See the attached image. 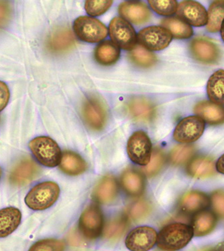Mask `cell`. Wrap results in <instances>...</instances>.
I'll return each mask as SVG.
<instances>
[{
    "label": "cell",
    "mask_w": 224,
    "mask_h": 251,
    "mask_svg": "<svg viewBox=\"0 0 224 251\" xmlns=\"http://www.w3.org/2000/svg\"><path fill=\"white\" fill-rule=\"evenodd\" d=\"M194 236L192 227L183 223H172L163 227L157 236V245L164 251L181 250Z\"/></svg>",
    "instance_id": "cell-1"
},
{
    "label": "cell",
    "mask_w": 224,
    "mask_h": 251,
    "mask_svg": "<svg viewBox=\"0 0 224 251\" xmlns=\"http://www.w3.org/2000/svg\"><path fill=\"white\" fill-rule=\"evenodd\" d=\"M60 188L56 183L44 182L33 187L25 198V203L33 210L50 208L57 201Z\"/></svg>",
    "instance_id": "cell-2"
},
{
    "label": "cell",
    "mask_w": 224,
    "mask_h": 251,
    "mask_svg": "<svg viewBox=\"0 0 224 251\" xmlns=\"http://www.w3.org/2000/svg\"><path fill=\"white\" fill-rule=\"evenodd\" d=\"M29 148L35 158L43 166L54 168L60 164L61 150L56 142L51 137H36L29 143Z\"/></svg>",
    "instance_id": "cell-3"
},
{
    "label": "cell",
    "mask_w": 224,
    "mask_h": 251,
    "mask_svg": "<svg viewBox=\"0 0 224 251\" xmlns=\"http://www.w3.org/2000/svg\"><path fill=\"white\" fill-rule=\"evenodd\" d=\"M73 30L82 41L98 43L107 37L108 30L100 20L91 16H80L75 20Z\"/></svg>",
    "instance_id": "cell-4"
},
{
    "label": "cell",
    "mask_w": 224,
    "mask_h": 251,
    "mask_svg": "<svg viewBox=\"0 0 224 251\" xmlns=\"http://www.w3.org/2000/svg\"><path fill=\"white\" fill-rule=\"evenodd\" d=\"M82 115L86 126L93 131H102L107 124V108L104 101L96 96L86 99L82 105Z\"/></svg>",
    "instance_id": "cell-5"
},
{
    "label": "cell",
    "mask_w": 224,
    "mask_h": 251,
    "mask_svg": "<svg viewBox=\"0 0 224 251\" xmlns=\"http://www.w3.org/2000/svg\"><path fill=\"white\" fill-rule=\"evenodd\" d=\"M109 34L113 43L126 50H132L137 42V32L130 23L121 17L112 19L109 25Z\"/></svg>",
    "instance_id": "cell-6"
},
{
    "label": "cell",
    "mask_w": 224,
    "mask_h": 251,
    "mask_svg": "<svg viewBox=\"0 0 224 251\" xmlns=\"http://www.w3.org/2000/svg\"><path fill=\"white\" fill-rule=\"evenodd\" d=\"M104 215L100 207L91 204L84 210L79 221V229L88 240H95L104 230Z\"/></svg>",
    "instance_id": "cell-7"
},
{
    "label": "cell",
    "mask_w": 224,
    "mask_h": 251,
    "mask_svg": "<svg viewBox=\"0 0 224 251\" xmlns=\"http://www.w3.org/2000/svg\"><path fill=\"white\" fill-rule=\"evenodd\" d=\"M127 153L132 162L140 166H146L150 162L152 153V143L144 131H136L130 137Z\"/></svg>",
    "instance_id": "cell-8"
},
{
    "label": "cell",
    "mask_w": 224,
    "mask_h": 251,
    "mask_svg": "<svg viewBox=\"0 0 224 251\" xmlns=\"http://www.w3.org/2000/svg\"><path fill=\"white\" fill-rule=\"evenodd\" d=\"M172 39L169 31L162 26L145 27L140 31L137 40L140 45L151 51L162 50L166 49Z\"/></svg>",
    "instance_id": "cell-9"
},
{
    "label": "cell",
    "mask_w": 224,
    "mask_h": 251,
    "mask_svg": "<svg viewBox=\"0 0 224 251\" xmlns=\"http://www.w3.org/2000/svg\"><path fill=\"white\" fill-rule=\"evenodd\" d=\"M205 123L201 117L194 115L183 119L176 126L174 140L181 144H191L198 140L204 132Z\"/></svg>",
    "instance_id": "cell-10"
},
{
    "label": "cell",
    "mask_w": 224,
    "mask_h": 251,
    "mask_svg": "<svg viewBox=\"0 0 224 251\" xmlns=\"http://www.w3.org/2000/svg\"><path fill=\"white\" fill-rule=\"evenodd\" d=\"M193 57L205 65H214L221 58L219 47L212 40L203 36H197L190 44Z\"/></svg>",
    "instance_id": "cell-11"
},
{
    "label": "cell",
    "mask_w": 224,
    "mask_h": 251,
    "mask_svg": "<svg viewBox=\"0 0 224 251\" xmlns=\"http://www.w3.org/2000/svg\"><path fill=\"white\" fill-rule=\"evenodd\" d=\"M40 173V168L29 157H23L18 161L11 170L9 179L16 186H24L30 184Z\"/></svg>",
    "instance_id": "cell-12"
},
{
    "label": "cell",
    "mask_w": 224,
    "mask_h": 251,
    "mask_svg": "<svg viewBox=\"0 0 224 251\" xmlns=\"http://www.w3.org/2000/svg\"><path fill=\"white\" fill-rule=\"evenodd\" d=\"M157 232L149 226H139L132 230L126 237V246L131 251H148L157 241Z\"/></svg>",
    "instance_id": "cell-13"
},
{
    "label": "cell",
    "mask_w": 224,
    "mask_h": 251,
    "mask_svg": "<svg viewBox=\"0 0 224 251\" xmlns=\"http://www.w3.org/2000/svg\"><path fill=\"white\" fill-rule=\"evenodd\" d=\"M177 14L178 18L193 26L201 27L207 25V10L197 1H181L178 5Z\"/></svg>",
    "instance_id": "cell-14"
},
{
    "label": "cell",
    "mask_w": 224,
    "mask_h": 251,
    "mask_svg": "<svg viewBox=\"0 0 224 251\" xmlns=\"http://www.w3.org/2000/svg\"><path fill=\"white\" fill-rule=\"evenodd\" d=\"M75 40L72 31L67 27H58L47 38V48L53 54H62L75 47Z\"/></svg>",
    "instance_id": "cell-15"
},
{
    "label": "cell",
    "mask_w": 224,
    "mask_h": 251,
    "mask_svg": "<svg viewBox=\"0 0 224 251\" xmlns=\"http://www.w3.org/2000/svg\"><path fill=\"white\" fill-rule=\"evenodd\" d=\"M118 11L122 18L137 25L148 23L151 18L149 8L140 1H124L119 6Z\"/></svg>",
    "instance_id": "cell-16"
},
{
    "label": "cell",
    "mask_w": 224,
    "mask_h": 251,
    "mask_svg": "<svg viewBox=\"0 0 224 251\" xmlns=\"http://www.w3.org/2000/svg\"><path fill=\"white\" fill-rule=\"evenodd\" d=\"M128 114L137 122L148 123L155 117L156 107L150 100L144 97H134L128 102Z\"/></svg>",
    "instance_id": "cell-17"
},
{
    "label": "cell",
    "mask_w": 224,
    "mask_h": 251,
    "mask_svg": "<svg viewBox=\"0 0 224 251\" xmlns=\"http://www.w3.org/2000/svg\"><path fill=\"white\" fill-rule=\"evenodd\" d=\"M118 194V184L116 179L112 176L108 175L97 183L93 192L95 201L101 204H107L114 201Z\"/></svg>",
    "instance_id": "cell-18"
},
{
    "label": "cell",
    "mask_w": 224,
    "mask_h": 251,
    "mask_svg": "<svg viewBox=\"0 0 224 251\" xmlns=\"http://www.w3.org/2000/svg\"><path fill=\"white\" fill-rule=\"evenodd\" d=\"M197 116L210 125H219L224 123V108L211 101L198 102L194 107Z\"/></svg>",
    "instance_id": "cell-19"
},
{
    "label": "cell",
    "mask_w": 224,
    "mask_h": 251,
    "mask_svg": "<svg viewBox=\"0 0 224 251\" xmlns=\"http://www.w3.org/2000/svg\"><path fill=\"white\" fill-rule=\"evenodd\" d=\"M121 184L124 191L131 197H139L145 188L144 177L140 172L132 168H128L123 172Z\"/></svg>",
    "instance_id": "cell-20"
},
{
    "label": "cell",
    "mask_w": 224,
    "mask_h": 251,
    "mask_svg": "<svg viewBox=\"0 0 224 251\" xmlns=\"http://www.w3.org/2000/svg\"><path fill=\"white\" fill-rule=\"evenodd\" d=\"M22 220L21 212L14 207L0 210V238L6 237L15 231Z\"/></svg>",
    "instance_id": "cell-21"
},
{
    "label": "cell",
    "mask_w": 224,
    "mask_h": 251,
    "mask_svg": "<svg viewBox=\"0 0 224 251\" xmlns=\"http://www.w3.org/2000/svg\"><path fill=\"white\" fill-rule=\"evenodd\" d=\"M59 168L63 173L75 176L84 173L87 169V164L78 153L65 151L62 154Z\"/></svg>",
    "instance_id": "cell-22"
},
{
    "label": "cell",
    "mask_w": 224,
    "mask_h": 251,
    "mask_svg": "<svg viewBox=\"0 0 224 251\" xmlns=\"http://www.w3.org/2000/svg\"><path fill=\"white\" fill-rule=\"evenodd\" d=\"M209 199L206 194L199 191H190L182 197L179 206L181 210L186 213L192 214L201 212L209 206Z\"/></svg>",
    "instance_id": "cell-23"
},
{
    "label": "cell",
    "mask_w": 224,
    "mask_h": 251,
    "mask_svg": "<svg viewBox=\"0 0 224 251\" xmlns=\"http://www.w3.org/2000/svg\"><path fill=\"white\" fill-rule=\"evenodd\" d=\"M120 48L110 40L99 44L95 49V59L101 65H114L120 58Z\"/></svg>",
    "instance_id": "cell-24"
},
{
    "label": "cell",
    "mask_w": 224,
    "mask_h": 251,
    "mask_svg": "<svg viewBox=\"0 0 224 251\" xmlns=\"http://www.w3.org/2000/svg\"><path fill=\"white\" fill-rule=\"evenodd\" d=\"M216 169L212 159L207 157H198L192 159L187 165V172L195 178L204 179L214 175Z\"/></svg>",
    "instance_id": "cell-25"
},
{
    "label": "cell",
    "mask_w": 224,
    "mask_h": 251,
    "mask_svg": "<svg viewBox=\"0 0 224 251\" xmlns=\"http://www.w3.org/2000/svg\"><path fill=\"white\" fill-rule=\"evenodd\" d=\"M207 96L211 102L224 104V70H218L209 77L207 85Z\"/></svg>",
    "instance_id": "cell-26"
},
{
    "label": "cell",
    "mask_w": 224,
    "mask_h": 251,
    "mask_svg": "<svg viewBox=\"0 0 224 251\" xmlns=\"http://www.w3.org/2000/svg\"><path fill=\"white\" fill-rule=\"evenodd\" d=\"M216 216L209 211H201L196 214L193 221L194 236H204L211 233L216 227Z\"/></svg>",
    "instance_id": "cell-27"
},
{
    "label": "cell",
    "mask_w": 224,
    "mask_h": 251,
    "mask_svg": "<svg viewBox=\"0 0 224 251\" xmlns=\"http://www.w3.org/2000/svg\"><path fill=\"white\" fill-rule=\"evenodd\" d=\"M161 25L177 39H187L194 34L192 26L178 18H165L161 21Z\"/></svg>",
    "instance_id": "cell-28"
},
{
    "label": "cell",
    "mask_w": 224,
    "mask_h": 251,
    "mask_svg": "<svg viewBox=\"0 0 224 251\" xmlns=\"http://www.w3.org/2000/svg\"><path fill=\"white\" fill-rule=\"evenodd\" d=\"M224 20V1H215L207 12V30L209 32H219Z\"/></svg>",
    "instance_id": "cell-29"
},
{
    "label": "cell",
    "mask_w": 224,
    "mask_h": 251,
    "mask_svg": "<svg viewBox=\"0 0 224 251\" xmlns=\"http://www.w3.org/2000/svg\"><path fill=\"white\" fill-rule=\"evenodd\" d=\"M128 227V220L125 216L113 218L105 226L104 236L106 239L115 241L124 235Z\"/></svg>",
    "instance_id": "cell-30"
},
{
    "label": "cell",
    "mask_w": 224,
    "mask_h": 251,
    "mask_svg": "<svg viewBox=\"0 0 224 251\" xmlns=\"http://www.w3.org/2000/svg\"><path fill=\"white\" fill-rule=\"evenodd\" d=\"M129 57L135 65L141 68L152 67L157 62V56L140 45L136 46L130 52Z\"/></svg>",
    "instance_id": "cell-31"
},
{
    "label": "cell",
    "mask_w": 224,
    "mask_h": 251,
    "mask_svg": "<svg viewBox=\"0 0 224 251\" xmlns=\"http://www.w3.org/2000/svg\"><path fill=\"white\" fill-rule=\"evenodd\" d=\"M196 150L191 145H178L170 153V162L173 166H183L194 156Z\"/></svg>",
    "instance_id": "cell-32"
},
{
    "label": "cell",
    "mask_w": 224,
    "mask_h": 251,
    "mask_svg": "<svg viewBox=\"0 0 224 251\" xmlns=\"http://www.w3.org/2000/svg\"><path fill=\"white\" fill-rule=\"evenodd\" d=\"M165 163V155L162 150L156 148L152 151L150 162L143 168L144 174L148 177H153L161 171Z\"/></svg>",
    "instance_id": "cell-33"
},
{
    "label": "cell",
    "mask_w": 224,
    "mask_h": 251,
    "mask_svg": "<svg viewBox=\"0 0 224 251\" xmlns=\"http://www.w3.org/2000/svg\"><path fill=\"white\" fill-rule=\"evenodd\" d=\"M150 6L156 13L161 16H172L177 12L178 3L175 0H150Z\"/></svg>",
    "instance_id": "cell-34"
},
{
    "label": "cell",
    "mask_w": 224,
    "mask_h": 251,
    "mask_svg": "<svg viewBox=\"0 0 224 251\" xmlns=\"http://www.w3.org/2000/svg\"><path fill=\"white\" fill-rule=\"evenodd\" d=\"M65 244L61 240H40L32 245L28 251H65Z\"/></svg>",
    "instance_id": "cell-35"
},
{
    "label": "cell",
    "mask_w": 224,
    "mask_h": 251,
    "mask_svg": "<svg viewBox=\"0 0 224 251\" xmlns=\"http://www.w3.org/2000/svg\"><path fill=\"white\" fill-rule=\"evenodd\" d=\"M151 210L152 207L150 203L141 200L132 205L129 210V214L134 221H140L149 215Z\"/></svg>",
    "instance_id": "cell-36"
},
{
    "label": "cell",
    "mask_w": 224,
    "mask_h": 251,
    "mask_svg": "<svg viewBox=\"0 0 224 251\" xmlns=\"http://www.w3.org/2000/svg\"><path fill=\"white\" fill-rule=\"evenodd\" d=\"M113 4V1H85V9L86 12L91 16H99L107 12Z\"/></svg>",
    "instance_id": "cell-37"
},
{
    "label": "cell",
    "mask_w": 224,
    "mask_h": 251,
    "mask_svg": "<svg viewBox=\"0 0 224 251\" xmlns=\"http://www.w3.org/2000/svg\"><path fill=\"white\" fill-rule=\"evenodd\" d=\"M211 201L217 214L224 217V191L217 190L212 194Z\"/></svg>",
    "instance_id": "cell-38"
},
{
    "label": "cell",
    "mask_w": 224,
    "mask_h": 251,
    "mask_svg": "<svg viewBox=\"0 0 224 251\" xmlns=\"http://www.w3.org/2000/svg\"><path fill=\"white\" fill-rule=\"evenodd\" d=\"M10 5L7 1H0V29H2L8 25L10 20Z\"/></svg>",
    "instance_id": "cell-39"
},
{
    "label": "cell",
    "mask_w": 224,
    "mask_h": 251,
    "mask_svg": "<svg viewBox=\"0 0 224 251\" xmlns=\"http://www.w3.org/2000/svg\"><path fill=\"white\" fill-rule=\"evenodd\" d=\"M10 93L5 82L0 80V112L5 109L10 100Z\"/></svg>",
    "instance_id": "cell-40"
},
{
    "label": "cell",
    "mask_w": 224,
    "mask_h": 251,
    "mask_svg": "<svg viewBox=\"0 0 224 251\" xmlns=\"http://www.w3.org/2000/svg\"><path fill=\"white\" fill-rule=\"evenodd\" d=\"M216 168L217 171L220 172V174H224V154L218 159V162L216 163Z\"/></svg>",
    "instance_id": "cell-41"
},
{
    "label": "cell",
    "mask_w": 224,
    "mask_h": 251,
    "mask_svg": "<svg viewBox=\"0 0 224 251\" xmlns=\"http://www.w3.org/2000/svg\"><path fill=\"white\" fill-rule=\"evenodd\" d=\"M220 32H221V36L222 40H223L224 42V20L223 21V23H222L221 29H220Z\"/></svg>",
    "instance_id": "cell-42"
},
{
    "label": "cell",
    "mask_w": 224,
    "mask_h": 251,
    "mask_svg": "<svg viewBox=\"0 0 224 251\" xmlns=\"http://www.w3.org/2000/svg\"><path fill=\"white\" fill-rule=\"evenodd\" d=\"M200 251H216L214 250V249H203V250Z\"/></svg>",
    "instance_id": "cell-43"
},
{
    "label": "cell",
    "mask_w": 224,
    "mask_h": 251,
    "mask_svg": "<svg viewBox=\"0 0 224 251\" xmlns=\"http://www.w3.org/2000/svg\"><path fill=\"white\" fill-rule=\"evenodd\" d=\"M217 251H224V246L220 247V248Z\"/></svg>",
    "instance_id": "cell-44"
},
{
    "label": "cell",
    "mask_w": 224,
    "mask_h": 251,
    "mask_svg": "<svg viewBox=\"0 0 224 251\" xmlns=\"http://www.w3.org/2000/svg\"><path fill=\"white\" fill-rule=\"evenodd\" d=\"M1 174H2V170H1V168H0V179H1Z\"/></svg>",
    "instance_id": "cell-45"
}]
</instances>
